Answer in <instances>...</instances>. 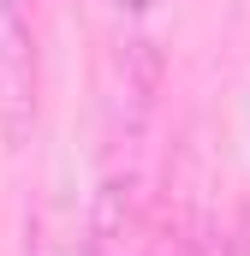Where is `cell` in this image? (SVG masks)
<instances>
[{
    "label": "cell",
    "mask_w": 250,
    "mask_h": 256,
    "mask_svg": "<svg viewBox=\"0 0 250 256\" xmlns=\"http://www.w3.org/2000/svg\"><path fill=\"white\" fill-rule=\"evenodd\" d=\"M36 108V54H30V24L18 0H0V120L12 137H24V120Z\"/></svg>",
    "instance_id": "obj_1"
},
{
    "label": "cell",
    "mask_w": 250,
    "mask_h": 256,
    "mask_svg": "<svg viewBox=\"0 0 250 256\" xmlns=\"http://www.w3.org/2000/svg\"><path fill=\"white\" fill-rule=\"evenodd\" d=\"M114 6H125V12H149L155 0H114Z\"/></svg>",
    "instance_id": "obj_3"
},
{
    "label": "cell",
    "mask_w": 250,
    "mask_h": 256,
    "mask_svg": "<svg viewBox=\"0 0 250 256\" xmlns=\"http://www.w3.org/2000/svg\"><path fill=\"white\" fill-rule=\"evenodd\" d=\"M131 226H137V214H131V179L114 173V179H102L96 208H90V256H125Z\"/></svg>",
    "instance_id": "obj_2"
}]
</instances>
